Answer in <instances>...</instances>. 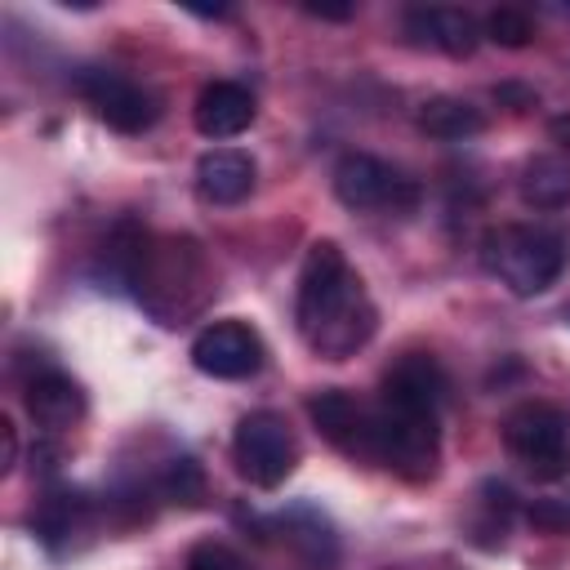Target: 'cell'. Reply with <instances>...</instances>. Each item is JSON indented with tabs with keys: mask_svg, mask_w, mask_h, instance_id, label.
Listing matches in <instances>:
<instances>
[{
	"mask_svg": "<svg viewBox=\"0 0 570 570\" xmlns=\"http://www.w3.org/2000/svg\"><path fill=\"white\" fill-rule=\"evenodd\" d=\"M294 321H298L303 343L325 361H347L374 338L379 312L334 240H316L307 249L303 272H298Z\"/></svg>",
	"mask_w": 570,
	"mask_h": 570,
	"instance_id": "1",
	"label": "cell"
},
{
	"mask_svg": "<svg viewBox=\"0 0 570 570\" xmlns=\"http://www.w3.org/2000/svg\"><path fill=\"white\" fill-rule=\"evenodd\" d=\"M481 258L517 298H534L548 285H557V276L566 272V240L548 227L503 223L485 232Z\"/></svg>",
	"mask_w": 570,
	"mask_h": 570,
	"instance_id": "2",
	"label": "cell"
},
{
	"mask_svg": "<svg viewBox=\"0 0 570 570\" xmlns=\"http://www.w3.org/2000/svg\"><path fill=\"white\" fill-rule=\"evenodd\" d=\"M436 459H441L436 414L392 405L379 396V405L370 410V463L392 468L405 481H428L436 476Z\"/></svg>",
	"mask_w": 570,
	"mask_h": 570,
	"instance_id": "3",
	"label": "cell"
},
{
	"mask_svg": "<svg viewBox=\"0 0 570 570\" xmlns=\"http://www.w3.org/2000/svg\"><path fill=\"white\" fill-rule=\"evenodd\" d=\"M508 450L543 481L570 472V419L548 401H525L503 419Z\"/></svg>",
	"mask_w": 570,
	"mask_h": 570,
	"instance_id": "4",
	"label": "cell"
},
{
	"mask_svg": "<svg viewBox=\"0 0 570 570\" xmlns=\"http://www.w3.org/2000/svg\"><path fill=\"white\" fill-rule=\"evenodd\" d=\"M232 459H236V472L249 485L276 490L294 472V463H298V441H294L289 423L276 410H254V414H245L236 423Z\"/></svg>",
	"mask_w": 570,
	"mask_h": 570,
	"instance_id": "5",
	"label": "cell"
},
{
	"mask_svg": "<svg viewBox=\"0 0 570 570\" xmlns=\"http://www.w3.org/2000/svg\"><path fill=\"white\" fill-rule=\"evenodd\" d=\"M334 196L347 209H392V214H410L419 205V183L405 178L401 169H392L379 156L352 151L334 165Z\"/></svg>",
	"mask_w": 570,
	"mask_h": 570,
	"instance_id": "6",
	"label": "cell"
},
{
	"mask_svg": "<svg viewBox=\"0 0 570 570\" xmlns=\"http://www.w3.org/2000/svg\"><path fill=\"white\" fill-rule=\"evenodd\" d=\"M76 89H80V98H85L116 134H142V129H151L156 116H160L156 94H147L142 85H134L129 76H120V71H111V67H85V71L76 76Z\"/></svg>",
	"mask_w": 570,
	"mask_h": 570,
	"instance_id": "7",
	"label": "cell"
},
{
	"mask_svg": "<svg viewBox=\"0 0 570 570\" xmlns=\"http://www.w3.org/2000/svg\"><path fill=\"white\" fill-rule=\"evenodd\" d=\"M191 365L209 379H249L263 370V338L245 321H214L191 338Z\"/></svg>",
	"mask_w": 570,
	"mask_h": 570,
	"instance_id": "8",
	"label": "cell"
},
{
	"mask_svg": "<svg viewBox=\"0 0 570 570\" xmlns=\"http://www.w3.org/2000/svg\"><path fill=\"white\" fill-rule=\"evenodd\" d=\"M307 414H312V423L321 428V436L330 445L370 463V405H361L343 387H325L307 401Z\"/></svg>",
	"mask_w": 570,
	"mask_h": 570,
	"instance_id": "9",
	"label": "cell"
},
{
	"mask_svg": "<svg viewBox=\"0 0 570 570\" xmlns=\"http://www.w3.org/2000/svg\"><path fill=\"white\" fill-rule=\"evenodd\" d=\"M405 31L450 58H468L481 45V27L468 9H450V4H419L405 9Z\"/></svg>",
	"mask_w": 570,
	"mask_h": 570,
	"instance_id": "10",
	"label": "cell"
},
{
	"mask_svg": "<svg viewBox=\"0 0 570 570\" xmlns=\"http://www.w3.org/2000/svg\"><path fill=\"white\" fill-rule=\"evenodd\" d=\"M445 392H450L445 370H441L432 356H423V352L401 356V361L383 374V401H392V405H410V410H432V414H441Z\"/></svg>",
	"mask_w": 570,
	"mask_h": 570,
	"instance_id": "11",
	"label": "cell"
},
{
	"mask_svg": "<svg viewBox=\"0 0 570 570\" xmlns=\"http://www.w3.org/2000/svg\"><path fill=\"white\" fill-rule=\"evenodd\" d=\"M254 94L245 89V85H236V80H214V85H205L200 89V98H196V129L205 134V138H214V142H223V138H236V134H245L249 125H254Z\"/></svg>",
	"mask_w": 570,
	"mask_h": 570,
	"instance_id": "12",
	"label": "cell"
},
{
	"mask_svg": "<svg viewBox=\"0 0 570 570\" xmlns=\"http://www.w3.org/2000/svg\"><path fill=\"white\" fill-rule=\"evenodd\" d=\"M196 187L214 205H240L254 191V160L236 147H214L196 160Z\"/></svg>",
	"mask_w": 570,
	"mask_h": 570,
	"instance_id": "13",
	"label": "cell"
},
{
	"mask_svg": "<svg viewBox=\"0 0 570 570\" xmlns=\"http://www.w3.org/2000/svg\"><path fill=\"white\" fill-rule=\"evenodd\" d=\"M27 410H31V419L40 428L62 432V428H71L85 414V392H80V383L71 374L45 370V374H36L27 383Z\"/></svg>",
	"mask_w": 570,
	"mask_h": 570,
	"instance_id": "14",
	"label": "cell"
},
{
	"mask_svg": "<svg viewBox=\"0 0 570 570\" xmlns=\"http://www.w3.org/2000/svg\"><path fill=\"white\" fill-rule=\"evenodd\" d=\"M517 187H521V200L534 205V209H561V205H570V156H561V151L530 156Z\"/></svg>",
	"mask_w": 570,
	"mask_h": 570,
	"instance_id": "15",
	"label": "cell"
},
{
	"mask_svg": "<svg viewBox=\"0 0 570 570\" xmlns=\"http://www.w3.org/2000/svg\"><path fill=\"white\" fill-rule=\"evenodd\" d=\"M419 129L432 134V138H441V142H463V138H476L485 129V116L468 98L436 94V98H428L419 107Z\"/></svg>",
	"mask_w": 570,
	"mask_h": 570,
	"instance_id": "16",
	"label": "cell"
},
{
	"mask_svg": "<svg viewBox=\"0 0 570 570\" xmlns=\"http://www.w3.org/2000/svg\"><path fill=\"white\" fill-rule=\"evenodd\" d=\"M285 539L298 548V557L307 561V566H316V570H330L334 561H338V543H334V530H330V521L325 517H316V512H294V517H285Z\"/></svg>",
	"mask_w": 570,
	"mask_h": 570,
	"instance_id": "17",
	"label": "cell"
},
{
	"mask_svg": "<svg viewBox=\"0 0 570 570\" xmlns=\"http://www.w3.org/2000/svg\"><path fill=\"white\" fill-rule=\"evenodd\" d=\"M160 490H165V499H174V503H196V499L205 494V472H200V463L187 459V454L169 459V468H165V476H160Z\"/></svg>",
	"mask_w": 570,
	"mask_h": 570,
	"instance_id": "18",
	"label": "cell"
},
{
	"mask_svg": "<svg viewBox=\"0 0 570 570\" xmlns=\"http://www.w3.org/2000/svg\"><path fill=\"white\" fill-rule=\"evenodd\" d=\"M485 36H490L494 45H503V49H525L530 36H534V22H530L521 9L503 4V9H490V18H485Z\"/></svg>",
	"mask_w": 570,
	"mask_h": 570,
	"instance_id": "19",
	"label": "cell"
},
{
	"mask_svg": "<svg viewBox=\"0 0 570 570\" xmlns=\"http://www.w3.org/2000/svg\"><path fill=\"white\" fill-rule=\"evenodd\" d=\"M80 494H49L45 503H40V517H36V530H40V539L45 543H58L62 534H71V521H76V503Z\"/></svg>",
	"mask_w": 570,
	"mask_h": 570,
	"instance_id": "20",
	"label": "cell"
},
{
	"mask_svg": "<svg viewBox=\"0 0 570 570\" xmlns=\"http://www.w3.org/2000/svg\"><path fill=\"white\" fill-rule=\"evenodd\" d=\"M525 521L534 530H548V534H570V494H552V499H534L525 508Z\"/></svg>",
	"mask_w": 570,
	"mask_h": 570,
	"instance_id": "21",
	"label": "cell"
},
{
	"mask_svg": "<svg viewBox=\"0 0 570 570\" xmlns=\"http://www.w3.org/2000/svg\"><path fill=\"white\" fill-rule=\"evenodd\" d=\"M481 512L490 517V525H494L499 539H503V530H508V521H512V512H517V494H512L503 481H485V485H481Z\"/></svg>",
	"mask_w": 570,
	"mask_h": 570,
	"instance_id": "22",
	"label": "cell"
},
{
	"mask_svg": "<svg viewBox=\"0 0 570 570\" xmlns=\"http://www.w3.org/2000/svg\"><path fill=\"white\" fill-rule=\"evenodd\" d=\"M187 570H245V566H240V557H236L227 543L205 539V543H196V548L187 552Z\"/></svg>",
	"mask_w": 570,
	"mask_h": 570,
	"instance_id": "23",
	"label": "cell"
},
{
	"mask_svg": "<svg viewBox=\"0 0 570 570\" xmlns=\"http://www.w3.org/2000/svg\"><path fill=\"white\" fill-rule=\"evenodd\" d=\"M494 102H503V107H512V111H525V107H534V102H539V94H534L530 85L503 80V85H494Z\"/></svg>",
	"mask_w": 570,
	"mask_h": 570,
	"instance_id": "24",
	"label": "cell"
},
{
	"mask_svg": "<svg viewBox=\"0 0 570 570\" xmlns=\"http://www.w3.org/2000/svg\"><path fill=\"white\" fill-rule=\"evenodd\" d=\"M303 9H307L312 18H325V22H347V18L356 13L352 4H303Z\"/></svg>",
	"mask_w": 570,
	"mask_h": 570,
	"instance_id": "25",
	"label": "cell"
},
{
	"mask_svg": "<svg viewBox=\"0 0 570 570\" xmlns=\"http://www.w3.org/2000/svg\"><path fill=\"white\" fill-rule=\"evenodd\" d=\"M0 436H4V459H0V468L9 472V468L18 463V436H13V423H9V419H0Z\"/></svg>",
	"mask_w": 570,
	"mask_h": 570,
	"instance_id": "26",
	"label": "cell"
},
{
	"mask_svg": "<svg viewBox=\"0 0 570 570\" xmlns=\"http://www.w3.org/2000/svg\"><path fill=\"white\" fill-rule=\"evenodd\" d=\"M548 134H552V142H561V147L570 151V111H566V116H552V120H548Z\"/></svg>",
	"mask_w": 570,
	"mask_h": 570,
	"instance_id": "27",
	"label": "cell"
},
{
	"mask_svg": "<svg viewBox=\"0 0 570 570\" xmlns=\"http://www.w3.org/2000/svg\"><path fill=\"white\" fill-rule=\"evenodd\" d=\"M566 316H570V307H566Z\"/></svg>",
	"mask_w": 570,
	"mask_h": 570,
	"instance_id": "28",
	"label": "cell"
}]
</instances>
